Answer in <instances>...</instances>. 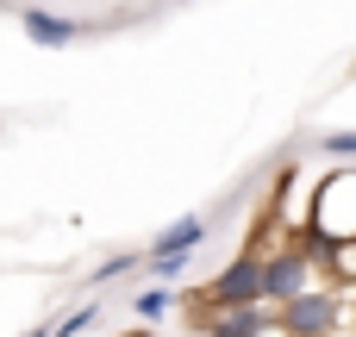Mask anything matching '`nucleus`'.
Returning a JSON list of instances; mask_svg holds the SVG:
<instances>
[{
    "label": "nucleus",
    "mask_w": 356,
    "mask_h": 337,
    "mask_svg": "<svg viewBox=\"0 0 356 337\" xmlns=\"http://www.w3.org/2000/svg\"><path fill=\"white\" fill-rule=\"evenodd\" d=\"M275 331L282 337H344V300L338 288H300L294 300L275 306Z\"/></svg>",
    "instance_id": "obj_1"
},
{
    "label": "nucleus",
    "mask_w": 356,
    "mask_h": 337,
    "mask_svg": "<svg viewBox=\"0 0 356 337\" xmlns=\"http://www.w3.org/2000/svg\"><path fill=\"white\" fill-rule=\"evenodd\" d=\"M313 231H332L338 244H356V169H338L313 188Z\"/></svg>",
    "instance_id": "obj_2"
},
{
    "label": "nucleus",
    "mask_w": 356,
    "mask_h": 337,
    "mask_svg": "<svg viewBox=\"0 0 356 337\" xmlns=\"http://www.w3.org/2000/svg\"><path fill=\"white\" fill-rule=\"evenodd\" d=\"M207 300L213 313H232V306H263V256L257 250H238L213 281H207Z\"/></svg>",
    "instance_id": "obj_3"
},
{
    "label": "nucleus",
    "mask_w": 356,
    "mask_h": 337,
    "mask_svg": "<svg viewBox=\"0 0 356 337\" xmlns=\"http://www.w3.org/2000/svg\"><path fill=\"white\" fill-rule=\"evenodd\" d=\"M300 288H313V263H307L300 244L288 238V244H275V250L263 256V306H282V300H294Z\"/></svg>",
    "instance_id": "obj_4"
},
{
    "label": "nucleus",
    "mask_w": 356,
    "mask_h": 337,
    "mask_svg": "<svg viewBox=\"0 0 356 337\" xmlns=\"http://www.w3.org/2000/svg\"><path fill=\"white\" fill-rule=\"evenodd\" d=\"M19 25H25V38H31V44H44V50H63V44H75V38H81V25H75V19L44 13V6H25V13H19Z\"/></svg>",
    "instance_id": "obj_5"
},
{
    "label": "nucleus",
    "mask_w": 356,
    "mask_h": 337,
    "mask_svg": "<svg viewBox=\"0 0 356 337\" xmlns=\"http://www.w3.org/2000/svg\"><path fill=\"white\" fill-rule=\"evenodd\" d=\"M269 331H275L269 306H232V313L207 319V337H269Z\"/></svg>",
    "instance_id": "obj_6"
},
{
    "label": "nucleus",
    "mask_w": 356,
    "mask_h": 337,
    "mask_svg": "<svg viewBox=\"0 0 356 337\" xmlns=\"http://www.w3.org/2000/svg\"><path fill=\"white\" fill-rule=\"evenodd\" d=\"M200 244H207V219H200V213H188V219H175L169 231H156V238H150V256H194Z\"/></svg>",
    "instance_id": "obj_7"
},
{
    "label": "nucleus",
    "mask_w": 356,
    "mask_h": 337,
    "mask_svg": "<svg viewBox=\"0 0 356 337\" xmlns=\"http://www.w3.org/2000/svg\"><path fill=\"white\" fill-rule=\"evenodd\" d=\"M169 306H175V288H144V294L131 300V313H138L144 325H156V319H163Z\"/></svg>",
    "instance_id": "obj_8"
},
{
    "label": "nucleus",
    "mask_w": 356,
    "mask_h": 337,
    "mask_svg": "<svg viewBox=\"0 0 356 337\" xmlns=\"http://www.w3.org/2000/svg\"><path fill=\"white\" fill-rule=\"evenodd\" d=\"M94 319H100V306H75L69 319H56V325H50V337H81Z\"/></svg>",
    "instance_id": "obj_9"
},
{
    "label": "nucleus",
    "mask_w": 356,
    "mask_h": 337,
    "mask_svg": "<svg viewBox=\"0 0 356 337\" xmlns=\"http://www.w3.org/2000/svg\"><path fill=\"white\" fill-rule=\"evenodd\" d=\"M138 263H144V256H138V250H119V256H106V263H100V269H94V281H119V275H131V269H138Z\"/></svg>",
    "instance_id": "obj_10"
},
{
    "label": "nucleus",
    "mask_w": 356,
    "mask_h": 337,
    "mask_svg": "<svg viewBox=\"0 0 356 337\" xmlns=\"http://www.w3.org/2000/svg\"><path fill=\"white\" fill-rule=\"evenodd\" d=\"M144 263H150L156 281H181V275H188V256H144Z\"/></svg>",
    "instance_id": "obj_11"
},
{
    "label": "nucleus",
    "mask_w": 356,
    "mask_h": 337,
    "mask_svg": "<svg viewBox=\"0 0 356 337\" xmlns=\"http://www.w3.org/2000/svg\"><path fill=\"white\" fill-rule=\"evenodd\" d=\"M319 150L325 156H356V131H319Z\"/></svg>",
    "instance_id": "obj_12"
},
{
    "label": "nucleus",
    "mask_w": 356,
    "mask_h": 337,
    "mask_svg": "<svg viewBox=\"0 0 356 337\" xmlns=\"http://www.w3.org/2000/svg\"><path fill=\"white\" fill-rule=\"evenodd\" d=\"M25 337H50V325H38V331H25Z\"/></svg>",
    "instance_id": "obj_13"
},
{
    "label": "nucleus",
    "mask_w": 356,
    "mask_h": 337,
    "mask_svg": "<svg viewBox=\"0 0 356 337\" xmlns=\"http://www.w3.org/2000/svg\"><path fill=\"white\" fill-rule=\"evenodd\" d=\"M119 337H150V331H119Z\"/></svg>",
    "instance_id": "obj_14"
},
{
    "label": "nucleus",
    "mask_w": 356,
    "mask_h": 337,
    "mask_svg": "<svg viewBox=\"0 0 356 337\" xmlns=\"http://www.w3.org/2000/svg\"><path fill=\"white\" fill-rule=\"evenodd\" d=\"M175 6H188V0H175Z\"/></svg>",
    "instance_id": "obj_15"
}]
</instances>
